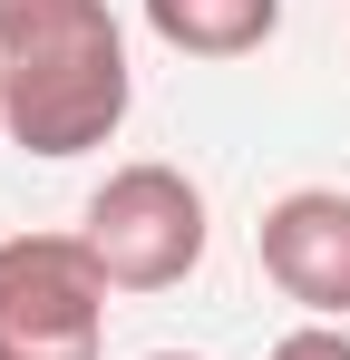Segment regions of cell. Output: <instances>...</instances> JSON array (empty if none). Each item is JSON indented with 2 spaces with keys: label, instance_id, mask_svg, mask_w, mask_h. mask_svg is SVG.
<instances>
[{
  "label": "cell",
  "instance_id": "6da1fadb",
  "mask_svg": "<svg viewBox=\"0 0 350 360\" xmlns=\"http://www.w3.org/2000/svg\"><path fill=\"white\" fill-rule=\"evenodd\" d=\"M136 108L127 30L108 0H0V127L20 156H88Z\"/></svg>",
  "mask_w": 350,
  "mask_h": 360
},
{
  "label": "cell",
  "instance_id": "7a4b0ae2",
  "mask_svg": "<svg viewBox=\"0 0 350 360\" xmlns=\"http://www.w3.org/2000/svg\"><path fill=\"white\" fill-rule=\"evenodd\" d=\"M78 234H88V253H98V273L117 292H175L205 263V195H195L185 166L136 156V166H117L88 195V224Z\"/></svg>",
  "mask_w": 350,
  "mask_h": 360
},
{
  "label": "cell",
  "instance_id": "3957f363",
  "mask_svg": "<svg viewBox=\"0 0 350 360\" xmlns=\"http://www.w3.org/2000/svg\"><path fill=\"white\" fill-rule=\"evenodd\" d=\"M108 273L88 234L0 243V360H98L108 351Z\"/></svg>",
  "mask_w": 350,
  "mask_h": 360
},
{
  "label": "cell",
  "instance_id": "277c9868",
  "mask_svg": "<svg viewBox=\"0 0 350 360\" xmlns=\"http://www.w3.org/2000/svg\"><path fill=\"white\" fill-rule=\"evenodd\" d=\"M263 283L283 302H302L311 321H350V195L341 185H292L263 205L253 224Z\"/></svg>",
  "mask_w": 350,
  "mask_h": 360
},
{
  "label": "cell",
  "instance_id": "5b68a950",
  "mask_svg": "<svg viewBox=\"0 0 350 360\" xmlns=\"http://www.w3.org/2000/svg\"><path fill=\"white\" fill-rule=\"evenodd\" d=\"M146 30L175 59H253L283 30V0H146Z\"/></svg>",
  "mask_w": 350,
  "mask_h": 360
},
{
  "label": "cell",
  "instance_id": "8992f818",
  "mask_svg": "<svg viewBox=\"0 0 350 360\" xmlns=\"http://www.w3.org/2000/svg\"><path fill=\"white\" fill-rule=\"evenodd\" d=\"M263 360H350V331L341 321H302V331H283Z\"/></svg>",
  "mask_w": 350,
  "mask_h": 360
},
{
  "label": "cell",
  "instance_id": "52a82bcc",
  "mask_svg": "<svg viewBox=\"0 0 350 360\" xmlns=\"http://www.w3.org/2000/svg\"><path fill=\"white\" fill-rule=\"evenodd\" d=\"M146 360H205V351H146Z\"/></svg>",
  "mask_w": 350,
  "mask_h": 360
}]
</instances>
